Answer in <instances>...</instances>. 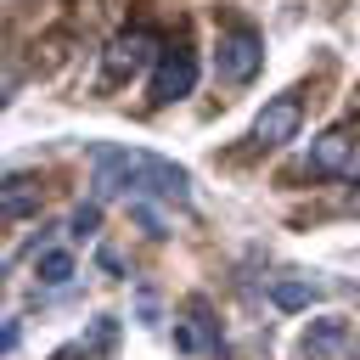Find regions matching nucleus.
Masks as SVG:
<instances>
[{"instance_id": "ddd939ff", "label": "nucleus", "mask_w": 360, "mask_h": 360, "mask_svg": "<svg viewBox=\"0 0 360 360\" xmlns=\"http://www.w3.org/2000/svg\"><path fill=\"white\" fill-rule=\"evenodd\" d=\"M354 180H360V174H354Z\"/></svg>"}, {"instance_id": "4468645a", "label": "nucleus", "mask_w": 360, "mask_h": 360, "mask_svg": "<svg viewBox=\"0 0 360 360\" xmlns=\"http://www.w3.org/2000/svg\"><path fill=\"white\" fill-rule=\"evenodd\" d=\"M354 360H360V354H354Z\"/></svg>"}, {"instance_id": "423d86ee", "label": "nucleus", "mask_w": 360, "mask_h": 360, "mask_svg": "<svg viewBox=\"0 0 360 360\" xmlns=\"http://www.w3.org/2000/svg\"><path fill=\"white\" fill-rule=\"evenodd\" d=\"M349 152H354L349 129L332 124V129H321V135L309 141V169H315V174H343V169H349Z\"/></svg>"}, {"instance_id": "9b49d317", "label": "nucleus", "mask_w": 360, "mask_h": 360, "mask_svg": "<svg viewBox=\"0 0 360 360\" xmlns=\"http://www.w3.org/2000/svg\"><path fill=\"white\" fill-rule=\"evenodd\" d=\"M180 343L186 349H214V332H208V309L202 304L191 309V326H180Z\"/></svg>"}, {"instance_id": "f03ea898", "label": "nucleus", "mask_w": 360, "mask_h": 360, "mask_svg": "<svg viewBox=\"0 0 360 360\" xmlns=\"http://www.w3.org/2000/svg\"><path fill=\"white\" fill-rule=\"evenodd\" d=\"M259 62H264V45H259L253 28H225V34H219V45H214V73H219L225 84H248V79L259 73Z\"/></svg>"}, {"instance_id": "6e6552de", "label": "nucleus", "mask_w": 360, "mask_h": 360, "mask_svg": "<svg viewBox=\"0 0 360 360\" xmlns=\"http://www.w3.org/2000/svg\"><path fill=\"white\" fill-rule=\"evenodd\" d=\"M34 276H39L45 287H68V281H73V253H68V248H39V253H34Z\"/></svg>"}, {"instance_id": "7ed1b4c3", "label": "nucleus", "mask_w": 360, "mask_h": 360, "mask_svg": "<svg viewBox=\"0 0 360 360\" xmlns=\"http://www.w3.org/2000/svg\"><path fill=\"white\" fill-rule=\"evenodd\" d=\"M298 118H304V107H298L292 90H287V96H270V101L259 107V118H253V141H259V146H287V141L298 135Z\"/></svg>"}, {"instance_id": "20e7f679", "label": "nucleus", "mask_w": 360, "mask_h": 360, "mask_svg": "<svg viewBox=\"0 0 360 360\" xmlns=\"http://www.w3.org/2000/svg\"><path fill=\"white\" fill-rule=\"evenodd\" d=\"M191 84H197V56L163 51L158 68H152V101H180V96H191Z\"/></svg>"}, {"instance_id": "f257e3e1", "label": "nucleus", "mask_w": 360, "mask_h": 360, "mask_svg": "<svg viewBox=\"0 0 360 360\" xmlns=\"http://www.w3.org/2000/svg\"><path fill=\"white\" fill-rule=\"evenodd\" d=\"M90 158L124 169V180H129L135 197L146 191V197H163V202H191V180H186V169L169 163V158H152V152H135V146H96Z\"/></svg>"}, {"instance_id": "39448f33", "label": "nucleus", "mask_w": 360, "mask_h": 360, "mask_svg": "<svg viewBox=\"0 0 360 360\" xmlns=\"http://www.w3.org/2000/svg\"><path fill=\"white\" fill-rule=\"evenodd\" d=\"M146 68H158V39L152 34H118L112 45H107V73H146Z\"/></svg>"}, {"instance_id": "1a4fd4ad", "label": "nucleus", "mask_w": 360, "mask_h": 360, "mask_svg": "<svg viewBox=\"0 0 360 360\" xmlns=\"http://www.w3.org/2000/svg\"><path fill=\"white\" fill-rule=\"evenodd\" d=\"M270 298L281 309H309V304H321V287L315 281H270Z\"/></svg>"}, {"instance_id": "0eeeda50", "label": "nucleus", "mask_w": 360, "mask_h": 360, "mask_svg": "<svg viewBox=\"0 0 360 360\" xmlns=\"http://www.w3.org/2000/svg\"><path fill=\"white\" fill-rule=\"evenodd\" d=\"M343 349H349V326L338 315L309 321V332H304V354L309 360H343Z\"/></svg>"}, {"instance_id": "f8f14e48", "label": "nucleus", "mask_w": 360, "mask_h": 360, "mask_svg": "<svg viewBox=\"0 0 360 360\" xmlns=\"http://www.w3.org/2000/svg\"><path fill=\"white\" fill-rule=\"evenodd\" d=\"M96 219H101V202H84V208H73L68 231H73V236H90V231H96Z\"/></svg>"}, {"instance_id": "9d476101", "label": "nucleus", "mask_w": 360, "mask_h": 360, "mask_svg": "<svg viewBox=\"0 0 360 360\" xmlns=\"http://www.w3.org/2000/svg\"><path fill=\"white\" fill-rule=\"evenodd\" d=\"M34 197H39V186L28 174H6V219H22Z\"/></svg>"}]
</instances>
